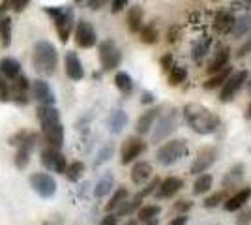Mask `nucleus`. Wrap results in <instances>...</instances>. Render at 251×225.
I'll list each match as a JSON object with an SVG mask.
<instances>
[{"mask_svg":"<svg viewBox=\"0 0 251 225\" xmlns=\"http://www.w3.org/2000/svg\"><path fill=\"white\" fill-rule=\"evenodd\" d=\"M182 111H184V118H186L188 126L199 135L216 133L220 128V117L216 113H212L210 109L199 105V103H188V105H184Z\"/></svg>","mask_w":251,"mask_h":225,"instance_id":"f257e3e1","label":"nucleus"},{"mask_svg":"<svg viewBox=\"0 0 251 225\" xmlns=\"http://www.w3.org/2000/svg\"><path fill=\"white\" fill-rule=\"evenodd\" d=\"M38 120L42 124V131L49 147L60 149L64 143V128L60 122V113L54 105H40L38 107Z\"/></svg>","mask_w":251,"mask_h":225,"instance_id":"f03ea898","label":"nucleus"},{"mask_svg":"<svg viewBox=\"0 0 251 225\" xmlns=\"http://www.w3.org/2000/svg\"><path fill=\"white\" fill-rule=\"evenodd\" d=\"M58 62V53L54 45L49 42H38L34 45V54H32V64L34 70L43 75H51Z\"/></svg>","mask_w":251,"mask_h":225,"instance_id":"7ed1b4c3","label":"nucleus"},{"mask_svg":"<svg viewBox=\"0 0 251 225\" xmlns=\"http://www.w3.org/2000/svg\"><path fill=\"white\" fill-rule=\"evenodd\" d=\"M45 13L54 21L58 40L66 43L74 30V10L70 6H60V8H45Z\"/></svg>","mask_w":251,"mask_h":225,"instance_id":"20e7f679","label":"nucleus"},{"mask_svg":"<svg viewBox=\"0 0 251 225\" xmlns=\"http://www.w3.org/2000/svg\"><path fill=\"white\" fill-rule=\"evenodd\" d=\"M188 154V141L186 139H171L167 143H163L156 152V160L157 163H161V165H173V163H176L180 161L184 156Z\"/></svg>","mask_w":251,"mask_h":225,"instance_id":"39448f33","label":"nucleus"},{"mask_svg":"<svg viewBox=\"0 0 251 225\" xmlns=\"http://www.w3.org/2000/svg\"><path fill=\"white\" fill-rule=\"evenodd\" d=\"M248 79H250V74L246 72V70H240V72H234V74L230 75L229 79L225 81V85L221 86L220 90V100L221 101H230V100H234V96L240 92V88L246 83H248Z\"/></svg>","mask_w":251,"mask_h":225,"instance_id":"423d86ee","label":"nucleus"},{"mask_svg":"<svg viewBox=\"0 0 251 225\" xmlns=\"http://www.w3.org/2000/svg\"><path fill=\"white\" fill-rule=\"evenodd\" d=\"M40 158H42V163H43V167H45V169H49V171H52V173L66 175L68 161H66L64 154L58 149H54V147H47V149L42 150Z\"/></svg>","mask_w":251,"mask_h":225,"instance_id":"0eeeda50","label":"nucleus"},{"mask_svg":"<svg viewBox=\"0 0 251 225\" xmlns=\"http://www.w3.org/2000/svg\"><path fill=\"white\" fill-rule=\"evenodd\" d=\"M120 60H122V54H120L113 40H105L100 43V62H101L103 70H107V72L115 70V68H118Z\"/></svg>","mask_w":251,"mask_h":225,"instance_id":"6e6552de","label":"nucleus"},{"mask_svg":"<svg viewBox=\"0 0 251 225\" xmlns=\"http://www.w3.org/2000/svg\"><path fill=\"white\" fill-rule=\"evenodd\" d=\"M30 186L43 199H49L56 193V180L47 173H34L30 176Z\"/></svg>","mask_w":251,"mask_h":225,"instance_id":"1a4fd4ad","label":"nucleus"},{"mask_svg":"<svg viewBox=\"0 0 251 225\" xmlns=\"http://www.w3.org/2000/svg\"><path fill=\"white\" fill-rule=\"evenodd\" d=\"M147 152V143L141 139V137H129V139L124 141L122 149H120V161L127 165L133 160H137L141 154Z\"/></svg>","mask_w":251,"mask_h":225,"instance_id":"9d476101","label":"nucleus"},{"mask_svg":"<svg viewBox=\"0 0 251 225\" xmlns=\"http://www.w3.org/2000/svg\"><path fill=\"white\" fill-rule=\"evenodd\" d=\"M178 118H176V111H171L165 117H161L157 120L156 129L152 133V143H161L163 139H167L169 135L176 129Z\"/></svg>","mask_w":251,"mask_h":225,"instance_id":"9b49d317","label":"nucleus"},{"mask_svg":"<svg viewBox=\"0 0 251 225\" xmlns=\"http://www.w3.org/2000/svg\"><path fill=\"white\" fill-rule=\"evenodd\" d=\"M216 158H218V150L216 149H212V147L201 149L195 161H193V165H191V169H189L191 175H197V176H199V175H204V173L214 165Z\"/></svg>","mask_w":251,"mask_h":225,"instance_id":"f8f14e48","label":"nucleus"},{"mask_svg":"<svg viewBox=\"0 0 251 225\" xmlns=\"http://www.w3.org/2000/svg\"><path fill=\"white\" fill-rule=\"evenodd\" d=\"M96 30L88 21H79L75 26V43L81 49H90L96 45Z\"/></svg>","mask_w":251,"mask_h":225,"instance_id":"ddd939ff","label":"nucleus"},{"mask_svg":"<svg viewBox=\"0 0 251 225\" xmlns=\"http://www.w3.org/2000/svg\"><path fill=\"white\" fill-rule=\"evenodd\" d=\"M182 188H184V180H182V178H178V176H169L165 180H161V184H159V188H157V192H156V197L157 199H169V197L176 195Z\"/></svg>","mask_w":251,"mask_h":225,"instance_id":"4468645a","label":"nucleus"},{"mask_svg":"<svg viewBox=\"0 0 251 225\" xmlns=\"http://www.w3.org/2000/svg\"><path fill=\"white\" fill-rule=\"evenodd\" d=\"M32 96L36 98V101H40L42 105H52L54 103L51 86L47 85L43 79H36L32 83Z\"/></svg>","mask_w":251,"mask_h":225,"instance_id":"2eb2a0df","label":"nucleus"},{"mask_svg":"<svg viewBox=\"0 0 251 225\" xmlns=\"http://www.w3.org/2000/svg\"><path fill=\"white\" fill-rule=\"evenodd\" d=\"M64 68H66V75H68L70 79H74V81L83 79L84 70H83L81 60H79V56H77V53H74V51L66 53V58H64Z\"/></svg>","mask_w":251,"mask_h":225,"instance_id":"dca6fc26","label":"nucleus"},{"mask_svg":"<svg viewBox=\"0 0 251 225\" xmlns=\"http://www.w3.org/2000/svg\"><path fill=\"white\" fill-rule=\"evenodd\" d=\"M250 199H251V186H248V188H242V190H238L234 195H230L229 199L223 203V208H225L227 212L240 210L244 204L250 203Z\"/></svg>","mask_w":251,"mask_h":225,"instance_id":"f3484780","label":"nucleus"},{"mask_svg":"<svg viewBox=\"0 0 251 225\" xmlns=\"http://www.w3.org/2000/svg\"><path fill=\"white\" fill-rule=\"evenodd\" d=\"M28 88L30 83L25 75H19L17 79H13V85H11V98L17 101V103H28Z\"/></svg>","mask_w":251,"mask_h":225,"instance_id":"a211bd4d","label":"nucleus"},{"mask_svg":"<svg viewBox=\"0 0 251 225\" xmlns=\"http://www.w3.org/2000/svg\"><path fill=\"white\" fill-rule=\"evenodd\" d=\"M234 23L236 17L230 13V11H218L216 17H214V30L218 34H230L234 28Z\"/></svg>","mask_w":251,"mask_h":225,"instance_id":"6ab92c4d","label":"nucleus"},{"mask_svg":"<svg viewBox=\"0 0 251 225\" xmlns=\"http://www.w3.org/2000/svg\"><path fill=\"white\" fill-rule=\"evenodd\" d=\"M157 118H159V109L154 107V109H148L147 113H143L139 120H137L135 124V131L139 135H147L150 129L154 128V122H156Z\"/></svg>","mask_w":251,"mask_h":225,"instance_id":"aec40b11","label":"nucleus"},{"mask_svg":"<svg viewBox=\"0 0 251 225\" xmlns=\"http://www.w3.org/2000/svg\"><path fill=\"white\" fill-rule=\"evenodd\" d=\"M229 58H230V49L229 47H221L220 51H218V54L214 56V60L208 64L206 72H208L210 75L221 72L223 68H227V66H229Z\"/></svg>","mask_w":251,"mask_h":225,"instance_id":"412c9836","label":"nucleus"},{"mask_svg":"<svg viewBox=\"0 0 251 225\" xmlns=\"http://www.w3.org/2000/svg\"><path fill=\"white\" fill-rule=\"evenodd\" d=\"M150 176H152V165L148 161H137L135 165H133V169H131V180H133V184L141 186V184L147 182Z\"/></svg>","mask_w":251,"mask_h":225,"instance_id":"4be33fe9","label":"nucleus"},{"mask_svg":"<svg viewBox=\"0 0 251 225\" xmlns=\"http://www.w3.org/2000/svg\"><path fill=\"white\" fill-rule=\"evenodd\" d=\"M143 19H145V13H143V8L141 6H133V8H129L127 11V28H129V32H141V28H143Z\"/></svg>","mask_w":251,"mask_h":225,"instance_id":"5701e85b","label":"nucleus"},{"mask_svg":"<svg viewBox=\"0 0 251 225\" xmlns=\"http://www.w3.org/2000/svg\"><path fill=\"white\" fill-rule=\"evenodd\" d=\"M0 74L4 75L6 79H17L19 75H21V64L15 60V58H10V56H6V58H2L0 60Z\"/></svg>","mask_w":251,"mask_h":225,"instance_id":"b1692460","label":"nucleus"},{"mask_svg":"<svg viewBox=\"0 0 251 225\" xmlns=\"http://www.w3.org/2000/svg\"><path fill=\"white\" fill-rule=\"evenodd\" d=\"M250 34H251V13H244V15H240V17L236 19L230 36H232L234 40H240V38L250 36Z\"/></svg>","mask_w":251,"mask_h":225,"instance_id":"393cba45","label":"nucleus"},{"mask_svg":"<svg viewBox=\"0 0 251 225\" xmlns=\"http://www.w3.org/2000/svg\"><path fill=\"white\" fill-rule=\"evenodd\" d=\"M230 75H232V70L227 66V68H223L221 72L212 75L208 81H204V83H202V88H204V90H216V88H220V86L225 85V81L229 79Z\"/></svg>","mask_w":251,"mask_h":225,"instance_id":"a878e982","label":"nucleus"},{"mask_svg":"<svg viewBox=\"0 0 251 225\" xmlns=\"http://www.w3.org/2000/svg\"><path fill=\"white\" fill-rule=\"evenodd\" d=\"M210 45H212V38L210 36H202L199 38L195 45H193V49H191V56H193V60L195 62H201L210 51Z\"/></svg>","mask_w":251,"mask_h":225,"instance_id":"bb28decb","label":"nucleus"},{"mask_svg":"<svg viewBox=\"0 0 251 225\" xmlns=\"http://www.w3.org/2000/svg\"><path fill=\"white\" fill-rule=\"evenodd\" d=\"M126 122H127L126 113L122 109H116V111L111 113V117H109V129H111L113 133H120V131L124 129Z\"/></svg>","mask_w":251,"mask_h":225,"instance_id":"cd10ccee","label":"nucleus"},{"mask_svg":"<svg viewBox=\"0 0 251 225\" xmlns=\"http://www.w3.org/2000/svg\"><path fill=\"white\" fill-rule=\"evenodd\" d=\"M244 171H246V169H244L242 163H236L234 167H230L229 173H227L225 178H223V186H225V188H232L234 184H238L242 178H244Z\"/></svg>","mask_w":251,"mask_h":225,"instance_id":"c85d7f7f","label":"nucleus"},{"mask_svg":"<svg viewBox=\"0 0 251 225\" xmlns=\"http://www.w3.org/2000/svg\"><path fill=\"white\" fill-rule=\"evenodd\" d=\"M159 214H161V206H157V204H147V206H141L139 208L137 218H139V222L147 224L150 220H156Z\"/></svg>","mask_w":251,"mask_h":225,"instance_id":"c756f323","label":"nucleus"},{"mask_svg":"<svg viewBox=\"0 0 251 225\" xmlns=\"http://www.w3.org/2000/svg\"><path fill=\"white\" fill-rule=\"evenodd\" d=\"M115 85L122 94H129L133 90V79L129 77V74H126V72H118L115 75Z\"/></svg>","mask_w":251,"mask_h":225,"instance_id":"7c9ffc66","label":"nucleus"},{"mask_svg":"<svg viewBox=\"0 0 251 225\" xmlns=\"http://www.w3.org/2000/svg\"><path fill=\"white\" fill-rule=\"evenodd\" d=\"M212 184H214V178L210 176L208 173L199 175V176H197V180H195V184H193V193H195V195H202V193L210 192Z\"/></svg>","mask_w":251,"mask_h":225,"instance_id":"2f4dec72","label":"nucleus"},{"mask_svg":"<svg viewBox=\"0 0 251 225\" xmlns=\"http://www.w3.org/2000/svg\"><path fill=\"white\" fill-rule=\"evenodd\" d=\"M186 79H188V70H186L184 66H175V68L169 72V85L171 86L182 85Z\"/></svg>","mask_w":251,"mask_h":225,"instance_id":"473e14b6","label":"nucleus"},{"mask_svg":"<svg viewBox=\"0 0 251 225\" xmlns=\"http://www.w3.org/2000/svg\"><path fill=\"white\" fill-rule=\"evenodd\" d=\"M126 199H127V190L126 188H118V190H115V193H113V197H111V201L107 203V212H111V210H115V208H118L122 203H126Z\"/></svg>","mask_w":251,"mask_h":225,"instance_id":"72a5a7b5","label":"nucleus"},{"mask_svg":"<svg viewBox=\"0 0 251 225\" xmlns=\"http://www.w3.org/2000/svg\"><path fill=\"white\" fill-rule=\"evenodd\" d=\"M0 40L4 47H10L11 43V19L10 17H2L0 19Z\"/></svg>","mask_w":251,"mask_h":225,"instance_id":"f704fd0d","label":"nucleus"},{"mask_svg":"<svg viewBox=\"0 0 251 225\" xmlns=\"http://www.w3.org/2000/svg\"><path fill=\"white\" fill-rule=\"evenodd\" d=\"M229 197H227V192L223 190V192H216L212 193V195H208L204 201H202V206L204 208H216V206H220L221 203H225Z\"/></svg>","mask_w":251,"mask_h":225,"instance_id":"c9c22d12","label":"nucleus"},{"mask_svg":"<svg viewBox=\"0 0 251 225\" xmlns=\"http://www.w3.org/2000/svg\"><path fill=\"white\" fill-rule=\"evenodd\" d=\"M139 36H141V42L147 43V45L156 43L157 38H159V34H157L154 25H147V26H143V28H141V32H139Z\"/></svg>","mask_w":251,"mask_h":225,"instance_id":"e433bc0d","label":"nucleus"},{"mask_svg":"<svg viewBox=\"0 0 251 225\" xmlns=\"http://www.w3.org/2000/svg\"><path fill=\"white\" fill-rule=\"evenodd\" d=\"M83 171H84V163H83V161H72V163H68L66 176H68L72 182H77V180L81 178Z\"/></svg>","mask_w":251,"mask_h":225,"instance_id":"4c0bfd02","label":"nucleus"},{"mask_svg":"<svg viewBox=\"0 0 251 225\" xmlns=\"http://www.w3.org/2000/svg\"><path fill=\"white\" fill-rule=\"evenodd\" d=\"M111 190H113V178H101L100 182L96 184L94 188V195L96 197H105L107 193H111Z\"/></svg>","mask_w":251,"mask_h":225,"instance_id":"58836bf2","label":"nucleus"},{"mask_svg":"<svg viewBox=\"0 0 251 225\" xmlns=\"http://www.w3.org/2000/svg\"><path fill=\"white\" fill-rule=\"evenodd\" d=\"M11 100V90L8 83H6V77L0 74V101H10Z\"/></svg>","mask_w":251,"mask_h":225,"instance_id":"ea45409f","label":"nucleus"},{"mask_svg":"<svg viewBox=\"0 0 251 225\" xmlns=\"http://www.w3.org/2000/svg\"><path fill=\"white\" fill-rule=\"evenodd\" d=\"M191 206H193V203H191V201H188V199H180V201H176V203H175L173 210H176V212H180V214H186L188 210H191Z\"/></svg>","mask_w":251,"mask_h":225,"instance_id":"a19ab883","label":"nucleus"},{"mask_svg":"<svg viewBox=\"0 0 251 225\" xmlns=\"http://www.w3.org/2000/svg\"><path fill=\"white\" fill-rule=\"evenodd\" d=\"M159 184H161V180L159 178H152L150 182H148V186L143 190V192H139L143 197H148V195H152V193H156L157 192V188H159Z\"/></svg>","mask_w":251,"mask_h":225,"instance_id":"79ce46f5","label":"nucleus"},{"mask_svg":"<svg viewBox=\"0 0 251 225\" xmlns=\"http://www.w3.org/2000/svg\"><path fill=\"white\" fill-rule=\"evenodd\" d=\"M159 64L163 68V72H171L173 68H175V58H173V54L167 53L161 56V60H159Z\"/></svg>","mask_w":251,"mask_h":225,"instance_id":"37998d69","label":"nucleus"},{"mask_svg":"<svg viewBox=\"0 0 251 225\" xmlns=\"http://www.w3.org/2000/svg\"><path fill=\"white\" fill-rule=\"evenodd\" d=\"M251 53V34L248 36V40L242 43L240 47H238V51H236V56L238 58H244V56H248Z\"/></svg>","mask_w":251,"mask_h":225,"instance_id":"c03bdc74","label":"nucleus"},{"mask_svg":"<svg viewBox=\"0 0 251 225\" xmlns=\"http://www.w3.org/2000/svg\"><path fill=\"white\" fill-rule=\"evenodd\" d=\"M111 154H113V147H105L100 154H98V160H96V165H101L105 161L111 158Z\"/></svg>","mask_w":251,"mask_h":225,"instance_id":"a18cd8bd","label":"nucleus"},{"mask_svg":"<svg viewBox=\"0 0 251 225\" xmlns=\"http://www.w3.org/2000/svg\"><path fill=\"white\" fill-rule=\"evenodd\" d=\"M236 224L238 225H250L251 224V210H242L238 218H236Z\"/></svg>","mask_w":251,"mask_h":225,"instance_id":"49530a36","label":"nucleus"},{"mask_svg":"<svg viewBox=\"0 0 251 225\" xmlns=\"http://www.w3.org/2000/svg\"><path fill=\"white\" fill-rule=\"evenodd\" d=\"M127 2H129V0H113V2H111V10H113V13H120V11L127 6Z\"/></svg>","mask_w":251,"mask_h":225,"instance_id":"de8ad7c7","label":"nucleus"},{"mask_svg":"<svg viewBox=\"0 0 251 225\" xmlns=\"http://www.w3.org/2000/svg\"><path fill=\"white\" fill-rule=\"evenodd\" d=\"M107 2H109V0H86L88 8H90V10H94V11L101 10V8H103Z\"/></svg>","mask_w":251,"mask_h":225,"instance_id":"09e8293b","label":"nucleus"},{"mask_svg":"<svg viewBox=\"0 0 251 225\" xmlns=\"http://www.w3.org/2000/svg\"><path fill=\"white\" fill-rule=\"evenodd\" d=\"M178 36H180V30H178V26H171V28H169V32H167L169 43L178 42Z\"/></svg>","mask_w":251,"mask_h":225,"instance_id":"8fccbe9b","label":"nucleus"},{"mask_svg":"<svg viewBox=\"0 0 251 225\" xmlns=\"http://www.w3.org/2000/svg\"><path fill=\"white\" fill-rule=\"evenodd\" d=\"M28 6V0H11V8L15 11H23Z\"/></svg>","mask_w":251,"mask_h":225,"instance_id":"3c124183","label":"nucleus"},{"mask_svg":"<svg viewBox=\"0 0 251 225\" xmlns=\"http://www.w3.org/2000/svg\"><path fill=\"white\" fill-rule=\"evenodd\" d=\"M116 224H118V216H116V214H107L103 220H101V224H100V225H116Z\"/></svg>","mask_w":251,"mask_h":225,"instance_id":"603ef678","label":"nucleus"},{"mask_svg":"<svg viewBox=\"0 0 251 225\" xmlns=\"http://www.w3.org/2000/svg\"><path fill=\"white\" fill-rule=\"evenodd\" d=\"M186 224H188V216L186 214H180L169 222V225H186Z\"/></svg>","mask_w":251,"mask_h":225,"instance_id":"864d4df0","label":"nucleus"},{"mask_svg":"<svg viewBox=\"0 0 251 225\" xmlns=\"http://www.w3.org/2000/svg\"><path fill=\"white\" fill-rule=\"evenodd\" d=\"M141 101H143V103H152V101H154L152 92H145V94H143V98H141Z\"/></svg>","mask_w":251,"mask_h":225,"instance_id":"5fc2aeb1","label":"nucleus"},{"mask_svg":"<svg viewBox=\"0 0 251 225\" xmlns=\"http://www.w3.org/2000/svg\"><path fill=\"white\" fill-rule=\"evenodd\" d=\"M11 8V0H4L2 4H0V13H4V11H8Z\"/></svg>","mask_w":251,"mask_h":225,"instance_id":"6e6d98bb","label":"nucleus"},{"mask_svg":"<svg viewBox=\"0 0 251 225\" xmlns=\"http://www.w3.org/2000/svg\"><path fill=\"white\" fill-rule=\"evenodd\" d=\"M246 118L251 120V101H250V105H248V109H246Z\"/></svg>","mask_w":251,"mask_h":225,"instance_id":"4d7b16f0","label":"nucleus"},{"mask_svg":"<svg viewBox=\"0 0 251 225\" xmlns=\"http://www.w3.org/2000/svg\"><path fill=\"white\" fill-rule=\"evenodd\" d=\"M145 225H157V220H150V222H147Z\"/></svg>","mask_w":251,"mask_h":225,"instance_id":"13d9d810","label":"nucleus"},{"mask_svg":"<svg viewBox=\"0 0 251 225\" xmlns=\"http://www.w3.org/2000/svg\"><path fill=\"white\" fill-rule=\"evenodd\" d=\"M126 225H137V222H135V220H131V222H127Z\"/></svg>","mask_w":251,"mask_h":225,"instance_id":"bf43d9fd","label":"nucleus"},{"mask_svg":"<svg viewBox=\"0 0 251 225\" xmlns=\"http://www.w3.org/2000/svg\"><path fill=\"white\" fill-rule=\"evenodd\" d=\"M244 4H248V6H251V0H242Z\"/></svg>","mask_w":251,"mask_h":225,"instance_id":"052dcab7","label":"nucleus"},{"mask_svg":"<svg viewBox=\"0 0 251 225\" xmlns=\"http://www.w3.org/2000/svg\"><path fill=\"white\" fill-rule=\"evenodd\" d=\"M248 90H250V92H251V81H250V83H248Z\"/></svg>","mask_w":251,"mask_h":225,"instance_id":"680f3d73","label":"nucleus"},{"mask_svg":"<svg viewBox=\"0 0 251 225\" xmlns=\"http://www.w3.org/2000/svg\"><path fill=\"white\" fill-rule=\"evenodd\" d=\"M212 2H218V0H212Z\"/></svg>","mask_w":251,"mask_h":225,"instance_id":"e2e57ef3","label":"nucleus"}]
</instances>
